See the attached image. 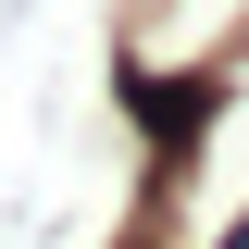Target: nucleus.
<instances>
[{
  "label": "nucleus",
  "mask_w": 249,
  "mask_h": 249,
  "mask_svg": "<svg viewBox=\"0 0 249 249\" xmlns=\"http://www.w3.org/2000/svg\"><path fill=\"white\" fill-rule=\"evenodd\" d=\"M237 237H249V25L224 37V88L187 112L150 212H137V249H237Z\"/></svg>",
  "instance_id": "1"
}]
</instances>
